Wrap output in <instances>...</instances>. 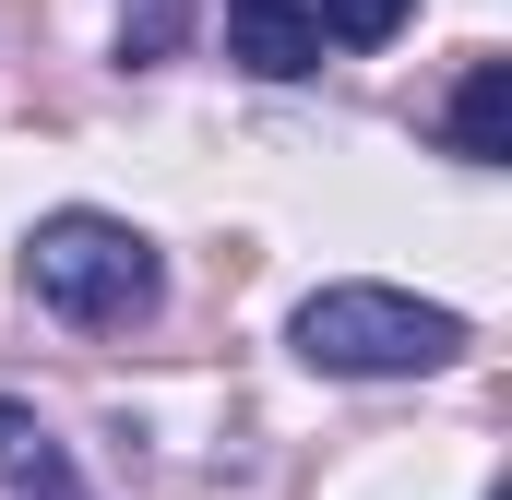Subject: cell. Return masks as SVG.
Segmentation results:
<instances>
[{"mask_svg":"<svg viewBox=\"0 0 512 500\" xmlns=\"http://www.w3.org/2000/svg\"><path fill=\"white\" fill-rule=\"evenodd\" d=\"M0 477H12V489H48V477H72L36 405H0Z\"/></svg>","mask_w":512,"mask_h":500,"instance_id":"obj_5","label":"cell"},{"mask_svg":"<svg viewBox=\"0 0 512 500\" xmlns=\"http://www.w3.org/2000/svg\"><path fill=\"white\" fill-rule=\"evenodd\" d=\"M227 60H251L262 84H298L322 72V24L298 0H227Z\"/></svg>","mask_w":512,"mask_h":500,"instance_id":"obj_3","label":"cell"},{"mask_svg":"<svg viewBox=\"0 0 512 500\" xmlns=\"http://www.w3.org/2000/svg\"><path fill=\"white\" fill-rule=\"evenodd\" d=\"M298 358L334 381H417L465 358V310L405 298V286H322L298 298Z\"/></svg>","mask_w":512,"mask_h":500,"instance_id":"obj_2","label":"cell"},{"mask_svg":"<svg viewBox=\"0 0 512 500\" xmlns=\"http://www.w3.org/2000/svg\"><path fill=\"white\" fill-rule=\"evenodd\" d=\"M24 286H36L60 322L120 334V322H143V310L167 298V262H155V239H143L131 215L60 203V215H36V239H24Z\"/></svg>","mask_w":512,"mask_h":500,"instance_id":"obj_1","label":"cell"},{"mask_svg":"<svg viewBox=\"0 0 512 500\" xmlns=\"http://www.w3.org/2000/svg\"><path fill=\"white\" fill-rule=\"evenodd\" d=\"M179 36H191V24H179V12H167V0H155V12H143V24H131V36H120V60H167V48H179Z\"/></svg>","mask_w":512,"mask_h":500,"instance_id":"obj_7","label":"cell"},{"mask_svg":"<svg viewBox=\"0 0 512 500\" xmlns=\"http://www.w3.org/2000/svg\"><path fill=\"white\" fill-rule=\"evenodd\" d=\"M24 500H84V489H72V477H48V489H24Z\"/></svg>","mask_w":512,"mask_h":500,"instance_id":"obj_8","label":"cell"},{"mask_svg":"<svg viewBox=\"0 0 512 500\" xmlns=\"http://www.w3.org/2000/svg\"><path fill=\"white\" fill-rule=\"evenodd\" d=\"M405 12H417V0H322L310 24H322L334 48H382V36H393V24H405Z\"/></svg>","mask_w":512,"mask_h":500,"instance_id":"obj_6","label":"cell"},{"mask_svg":"<svg viewBox=\"0 0 512 500\" xmlns=\"http://www.w3.org/2000/svg\"><path fill=\"white\" fill-rule=\"evenodd\" d=\"M453 155L465 167H512V60H477L453 84Z\"/></svg>","mask_w":512,"mask_h":500,"instance_id":"obj_4","label":"cell"}]
</instances>
